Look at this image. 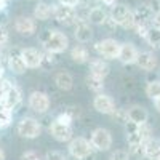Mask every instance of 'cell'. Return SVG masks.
<instances>
[{"label":"cell","instance_id":"obj_23","mask_svg":"<svg viewBox=\"0 0 160 160\" xmlns=\"http://www.w3.org/2000/svg\"><path fill=\"white\" fill-rule=\"evenodd\" d=\"M51 15H53V5H50L47 2H40L34 8V18L38 21H47L51 18Z\"/></svg>","mask_w":160,"mask_h":160},{"label":"cell","instance_id":"obj_34","mask_svg":"<svg viewBox=\"0 0 160 160\" xmlns=\"http://www.w3.org/2000/svg\"><path fill=\"white\" fill-rule=\"evenodd\" d=\"M111 160H130V152H127V151H122V149H118V151L112 152V155H111Z\"/></svg>","mask_w":160,"mask_h":160},{"label":"cell","instance_id":"obj_41","mask_svg":"<svg viewBox=\"0 0 160 160\" xmlns=\"http://www.w3.org/2000/svg\"><path fill=\"white\" fill-rule=\"evenodd\" d=\"M66 112H68L72 118H77V117L80 115V111H78V108H75V106H72V108H68V109H66Z\"/></svg>","mask_w":160,"mask_h":160},{"label":"cell","instance_id":"obj_4","mask_svg":"<svg viewBox=\"0 0 160 160\" xmlns=\"http://www.w3.org/2000/svg\"><path fill=\"white\" fill-rule=\"evenodd\" d=\"M90 142L93 146V149L96 151H109L111 146H112V135L109 130L106 128H96L95 131L91 133V138Z\"/></svg>","mask_w":160,"mask_h":160},{"label":"cell","instance_id":"obj_29","mask_svg":"<svg viewBox=\"0 0 160 160\" xmlns=\"http://www.w3.org/2000/svg\"><path fill=\"white\" fill-rule=\"evenodd\" d=\"M11 112H13V111L3 108V106H0V130L7 128V127L11 123V117H13Z\"/></svg>","mask_w":160,"mask_h":160},{"label":"cell","instance_id":"obj_24","mask_svg":"<svg viewBox=\"0 0 160 160\" xmlns=\"http://www.w3.org/2000/svg\"><path fill=\"white\" fill-rule=\"evenodd\" d=\"M71 58L78 62V64H83V62H88L90 61V53L88 50L83 47V45H77L71 50Z\"/></svg>","mask_w":160,"mask_h":160},{"label":"cell","instance_id":"obj_14","mask_svg":"<svg viewBox=\"0 0 160 160\" xmlns=\"http://www.w3.org/2000/svg\"><path fill=\"white\" fill-rule=\"evenodd\" d=\"M7 64H8V69L13 72V74H24L26 69H28V66H26L22 56H21V50L16 51V53H10L8 58H7Z\"/></svg>","mask_w":160,"mask_h":160},{"label":"cell","instance_id":"obj_27","mask_svg":"<svg viewBox=\"0 0 160 160\" xmlns=\"http://www.w3.org/2000/svg\"><path fill=\"white\" fill-rule=\"evenodd\" d=\"M146 40H148L149 47L158 50V48H160V29L151 26L149 31H148V34H146Z\"/></svg>","mask_w":160,"mask_h":160},{"label":"cell","instance_id":"obj_40","mask_svg":"<svg viewBox=\"0 0 160 160\" xmlns=\"http://www.w3.org/2000/svg\"><path fill=\"white\" fill-rule=\"evenodd\" d=\"M148 5H149V8L154 11V15L160 11V0H151V2H149Z\"/></svg>","mask_w":160,"mask_h":160},{"label":"cell","instance_id":"obj_6","mask_svg":"<svg viewBox=\"0 0 160 160\" xmlns=\"http://www.w3.org/2000/svg\"><path fill=\"white\" fill-rule=\"evenodd\" d=\"M69 152L74 158L82 160L83 157H87L88 154L93 152V146L85 138H72L69 142Z\"/></svg>","mask_w":160,"mask_h":160},{"label":"cell","instance_id":"obj_37","mask_svg":"<svg viewBox=\"0 0 160 160\" xmlns=\"http://www.w3.org/2000/svg\"><path fill=\"white\" fill-rule=\"evenodd\" d=\"M8 42V32L5 29V26H0V47H3Z\"/></svg>","mask_w":160,"mask_h":160},{"label":"cell","instance_id":"obj_20","mask_svg":"<svg viewBox=\"0 0 160 160\" xmlns=\"http://www.w3.org/2000/svg\"><path fill=\"white\" fill-rule=\"evenodd\" d=\"M160 157V139L149 138L144 142V158H155Z\"/></svg>","mask_w":160,"mask_h":160},{"label":"cell","instance_id":"obj_9","mask_svg":"<svg viewBox=\"0 0 160 160\" xmlns=\"http://www.w3.org/2000/svg\"><path fill=\"white\" fill-rule=\"evenodd\" d=\"M21 102V91L18 90V87L11 85L10 88H7L2 96H0V106L10 109V111H15Z\"/></svg>","mask_w":160,"mask_h":160},{"label":"cell","instance_id":"obj_16","mask_svg":"<svg viewBox=\"0 0 160 160\" xmlns=\"http://www.w3.org/2000/svg\"><path fill=\"white\" fill-rule=\"evenodd\" d=\"M75 38L80 43H87L93 38V29L88 24V21H77L75 22V31H74Z\"/></svg>","mask_w":160,"mask_h":160},{"label":"cell","instance_id":"obj_39","mask_svg":"<svg viewBox=\"0 0 160 160\" xmlns=\"http://www.w3.org/2000/svg\"><path fill=\"white\" fill-rule=\"evenodd\" d=\"M21 160H40V158H38L37 152H34V151H28V152H24V154L21 155Z\"/></svg>","mask_w":160,"mask_h":160},{"label":"cell","instance_id":"obj_17","mask_svg":"<svg viewBox=\"0 0 160 160\" xmlns=\"http://www.w3.org/2000/svg\"><path fill=\"white\" fill-rule=\"evenodd\" d=\"M136 64L139 66L141 69L151 72V71H154L157 68V58H155L154 53H151V51H141V53H138Z\"/></svg>","mask_w":160,"mask_h":160},{"label":"cell","instance_id":"obj_46","mask_svg":"<svg viewBox=\"0 0 160 160\" xmlns=\"http://www.w3.org/2000/svg\"><path fill=\"white\" fill-rule=\"evenodd\" d=\"M154 101H155V108H157V111L160 112V96H158L157 99H154Z\"/></svg>","mask_w":160,"mask_h":160},{"label":"cell","instance_id":"obj_1","mask_svg":"<svg viewBox=\"0 0 160 160\" xmlns=\"http://www.w3.org/2000/svg\"><path fill=\"white\" fill-rule=\"evenodd\" d=\"M40 42L43 43L45 50L51 51V53H62L68 50L69 47V38L66 34L59 32V31H51V29H47L42 32L40 35Z\"/></svg>","mask_w":160,"mask_h":160},{"label":"cell","instance_id":"obj_44","mask_svg":"<svg viewBox=\"0 0 160 160\" xmlns=\"http://www.w3.org/2000/svg\"><path fill=\"white\" fill-rule=\"evenodd\" d=\"M99 2H101V3H104L106 7H111V8H112V7L117 3V0H99Z\"/></svg>","mask_w":160,"mask_h":160},{"label":"cell","instance_id":"obj_30","mask_svg":"<svg viewBox=\"0 0 160 160\" xmlns=\"http://www.w3.org/2000/svg\"><path fill=\"white\" fill-rule=\"evenodd\" d=\"M146 93L151 99H157L160 96V82L158 80H154V82H148V88H146Z\"/></svg>","mask_w":160,"mask_h":160},{"label":"cell","instance_id":"obj_48","mask_svg":"<svg viewBox=\"0 0 160 160\" xmlns=\"http://www.w3.org/2000/svg\"><path fill=\"white\" fill-rule=\"evenodd\" d=\"M146 160H160V157H155V158H146Z\"/></svg>","mask_w":160,"mask_h":160},{"label":"cell","instance_id":"obj_5","mask_svg":"<svg viewBox=\"0 0 160 160\" xmlns=\"http://www.w3.org/2000/svg\"><path fill=\"white\" fill-rule=\"evenodd\" d=\"M95 50L99 56L106 59H115L120 51V43L114 38H104V40H99L95 45Z\"/></svg>","mask_w":160,"mask_h":160},{"label":"cell","instance_id":"obj_7","mask_svg":"<svg viewBox=\"0 0 160 160\" xmlns=\"http://www.w3.org/2000/svg\"><path fill=\"white\" fill-rule=\"evenodd\" d=\"M28 104H29L31 111H34L37 114H47L50 109V98L43 91H32Z\"/></svg>","mask_w":160,"mask_h":160},{"label":"cell","instance_id":"obj_42","mask_svg":"<svg viewBox=\"0 0 160 160\" xmlns=\"http://www.w3.org/2000/svg\"><path fill=\"white\" fill-rule=\"evenodd\" d=\"M61 5H68V7H77L80 3V0H58Z\"/></svg>","mask_w":160,"mask_h":160},{"label":"cell","instance_id":"obj_36","mask_svg":"<svg viewBox=\"0 0 160 160\" xmlns=\"http://www.w3.org/2000/svg\"><path fill=\"white\" fill-rule=\"evenodd\" d=\"M56 120H58V122H61V123H64V125H71L74 118H72L68 112H62V114H59V115L56 117Z\"/></svg>","mask_w":160,"mask_h":160},{"label":"cell","instance_id":"obj_33","mask_svg":"<svg viewBox=\"0 0 160 160\" xmlns=\"http://www.w3.org/2000/svg\"><path fill=\"white\" fill-rule=\"evenodd\" d=\"M102 26H104V28H106V29H108L109 32H114V31H115V29L118 28V24L115 22V19H114V18H112L111 15H108V18H106V19H104V22H102Z\"/></svg>","mask_w":160,"mask_h":160},{"label":"cell","instance_id":"obj_45","mask_svg":"<svg viewBox=\"0 0 160 160\" xmlns=\"http://www.w3.org/2000/svg\"><path fill=\"white\" fill-rule=\"evenodd\" d=\"M82 160H96V155H95V152H91V154H88L87 157H83Z\"/></svg>","mask_w":160,"mask_h":160},{"label":"cell","instance_id":"obj_21","mask_svg":"<svg viewBox=\"0 0 160 160\" xmlns=\"http://www.w3.org/2000/svg\"><path fill=\"white\" fill-rule=\"evenodd\" d=\"M55 83H56V87L59 88V90H62V91H69V90H72V87H74V78H72V75L69 74V72H58L56 75H55Z\"/></svg>","mask_w":160,"mask_h":160},{"label":"cell","instance_id":"obj_43","mask_svg":"<svg viewBox=\"0 0 160 160\" xmlns=\"http://www.w3.org/2000/svg\"><path fill=\"white\" fill-rule=\"evenodd\" d=\"M152 26L157 28V29H160V11L155 13V15L152 16Z\"/></svg>","mask_w":160,"mask_h":160},{"label":"cell","instance_id":"obj_22","mask_svg":"<svg viewBox=\"0 0 160 160\" xmlns=\"http://www.w3.org/2000/svg\"><path fill=\"white\" fill-rule=\"evenodd\" d=\"M133 15H135V21L136 22H152V16L154 11L149 8V5H139L136 10H133Z\"/></svg>","mask_w":160,"mask_h":160},{"label":"cell","instance_id":"obj_35","mask_svg":"<svg viewBox=\"0 0 160 160\" xmlns=\"http://www.w3.org/2000/svg\"><path fill=\"white\" fill-rule=\"evenodd\" d=\"M47 160H68L64 157V154L58 152V151H50L47 152Z\"/></svg>","mask_w":160,"mask_h":160},{"label":"cell","instance_id":"obj_38","mask_svg":"<svg viewBox=\"0 0 160 160\" xmlns=\"http://www.w3.org/2000/svg\"><path fill=\"white\" fill-rule=\"evenodd\" d=\"M138 123H135V122H131V120H128V122L125 123V131H127V135L128 133H135V131H138Z\"/></svg>","mask_w":160,"mask_h":160},{"label":"cell","instance_id":"obj_26","mask_svg":"<svg viewBox=\"0 0 160 160\" xmlns=\"http://www.w3.org/2000/svg\"><path fill=\"white\" fill-rule=\"evenodd\" d=\"M87 85H88V88H90L91 91L99 93V91H102V88H104V77H99V75H96V74H91V72H90V75L87 77Z\"/></svg>","mask_w":160,"mask_h":160},{"label":"cell","instance_id":"obj_18","mask_svg":"<svg viewBox=\"0 0 160 160\" xmlns=\"http://www.w3.org/2000/svg\"><path fill=\"white\" fill-rule=\"evenodd\" d=\"M148 118H149V114L142 106H133V108L128 109V120H131V122L141 125L148 122Z\"/></svg>","mask_w":160,"mask_h":160},{"label":"cell","instance_id":"obj_10","mask_svg":"<svg viewBox=\"0 0 160 160\" xmlns=\"http://www.w3.org/2000/svg\"><path fill=\"white\" fill-rule=\"evenodd\" d=\"M50 133H51V136L55 138L56 141H71L72 139V128L71 125H64L61 122H58V120H55V122H51L50 125Z\"/></svg>","mask_w":160,"mask_h":160},{"label":"cell","instance_id":"obj_11","mask_svg":"<svg viewBox=\"0 0 160 160\" xmlns=\"http://www.w3.org/2000/svg\"><path fill=\"white\" fill-rule=\"evenodd\" d=\"M15 31L19 35H26L29 37L37 31V22L35 18H29V16H18L15 21Z\"/></svg>","mask_w":160,"mask_h":160},{"label":"cell","instance_id":"obj_28","mask_svg":"<svg viewBox=\"0 0 160 160\" xmlns=\"http://www.w3.org/2000/svg\"><path fill=\"white\" fill-rule=\"evenodd\" d=\"M109 115L112 117L114 122H117V123H120V125H125V123L128 122V111H127V109H117V108H115Z\"/></svg>","mask_w":160,"mask_h":160},{"label":"cell","instance_id":"obj_12","mask_svg":"<svg viewBox=\"0 0 160 160\" xmlns=\"http://www.w3.org/2000/svg\"><path fill=\"white\" fill-rule=\"evenodd\" d=\"M93 108H95L98 112H101V114L109 115L115 109V102H114V99L111 96L99 93V95H96L95 99H93Z\"/></svg>","mask_w":160,"mask_h":160},{"label":"cell","instance_id":"obj_13","mask_svg":"<svg viewBox=\"0 0 160 160\" xmlns=\"http://www.w3.org/2000/svg\"><path fill=\"white\" fill-rule=\"evenodd\" d=\"M21 56H22L26 66H28V69H37L42 64V53L37 48H22Z\"/></svg>","mask_w":160,"mask_h":160},{"label":"cell","instance_id":"obj_31","mask_svg":"<svg viewBox=\"0 0 160 160\" xmlns=\"http://www.w3.org/2000/svg\"><path fill=\"white\" fill-rule=\"evenodd\" d=\"M56 53H51V51H45L42 53V64H40V68H43V69H50L53 68V64L56 62V58H55Z\"/></svg>","mask_w":160,"mask_h":160},{"label":"cell","instance_id":"obj_47","mask_svg":"<svg viewBox=\"0 0 160 160\" xmlns=\"http://www.w3.org/2000/svg\"><path fill=\"white\" fill-rule=\"evenodd\" d=\"M0 160H5V152H3L2 148H0Z\"/></svg>","mask_w":160,"mask_h":160},{"label":"cell","instance_id":"obj_15","mask_svg":"<svg viewBox=\"0 0 160 160\" xmlns=\"http://www.w3.org/2000/svg\"><path fill=\"white\" fill-rule=\"evenodd\" d=\"M138 58V50L133 43H122L120 45V51H118V56L117 59L123 64H133L136 62Z\"/></svg>","mask_w":160,"mask_h":160},{"label":"cell","instance_id":"obj_2","mask_svg":"<svg viewBox=\"0 0 160 160\" xmlns=\"http://www.w3.org/2000/svg\"><path fill=\"white\" fill-rule=\"evenodd\" d=\"M111 16L115 19V22L123 29H133L135 28V15H133V10H130L127 5L122 3H115L111 8Z\"/></svg>","mask_w":160,"mask_h":160},{"label":"cell","instance_id":"obj_25","mask_svg":"<svg viewBox=\"0 0 160 160\" xmlns=\"http://www.w3.org/2000/svg\"><path fill=\"white\" fill-rule=\"evenodd\" d=\"M108 18V13H106L104 8L101 7H93L90 8V13H88V21L93 22V24H98V26H102L104 19Z\"/></svg>","mask_w":160,"mask_h":160},{"label":"cell","instance_id":"obj_19","mask_svg":"<svg viewBox=\"0 0 160 160\" xmlns=\"http://www.w3.org/2000/svg\"><path fill=\"white\" fill-rule=\"evenodd\" d=\"M90 72L106 78L109 75V72H111V68H109V64L106 61H102L99 58H95V59H90Z\"/></svg>","mask_w":160,"mask_h":160},{"label":"cell","instance_id":"obj_3","mask_svg":"<svg viewBox=\"0 0 160 160\" xmlns=\"http://www.w3.org/2000/svg\"><path fill=\"white\" fill-rule=\"evenodd\" d=\"M16 131L21 138L35 139V138L40 136V133H42V125H40L38 120H35L32 117H24V118L19 120Z\"/></svg>","mask_w":160,"mask_h":160},{"label":"cell","instance_id":"obj_8","mask_svg":"<svg viewBox=\"0 0 160 160\" xmlns=\"http://www.w3.org/2000/svg\"><path fill=\"white\" fill-rule=\"evenodd\" d=\"M53 16L55 19L64 26H72L77 21L75 16V7H68V5H56L53 7Z\"/></svg>","mask_w":160,"mask_h":160},{"label":"cell","instance_id":"obj_32","mask_svg":"<svg viewBox=\"0 0 160 160\" xmlns=\"http://www.w3.org/2000/svg\"><path fill=\"white\" fill-rule=\"evenodd\" d=\"M138 133L141 135V138H142L144 141H148L149 138H152V136H151V135H152V128L148 125V122L139 125V128H138Z\"/></svg>","mask_w":160,"mask_h":160}]
</instances>
